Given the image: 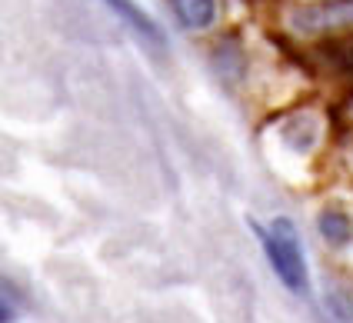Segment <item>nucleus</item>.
Segmentation results:
<instances>
[{
    "instance_id": "f257e3e1",
    "label": "nucleus",
    "mask_w": 353,
    "mask_h": 323,
    "mask_svg": "<svg viewBox=\"0 0 353 323\" xmlns=\"http://www.w3.org/2000/svg\"><path fill=\"white\" fill-rule=\"evenodd\" d=\"M256 237H260V247H263L270 267L276 270L280 283L294 293H303L307 290V260H303V247H300L294 223L287 217H276L267 227H256Z\"/></svg>"
},
{
    "instance_id": "f03ea898",
    "label": "nucleus",
    "mask_w": 353,
    "mask_h": 323,
    "mask_svg": "<svg viewBox=\"0 0 353 323\" xmlns=\"http://www.w3.org/2000/svg\"><path fill=\"white\" fill-rule=\"evenodd\" d=\"M290 27L296 34H330L353 27V0H314L290 10Z\"/></svg>"
},
{
    "instance_id": "7ed1b4c3",
    "label": "nucleus",
    "mask_w": 353,
    "mask_h": 323,
    "mask_svg": "<svg viewBox=\"0 0 353 323\" xmlns=\"http://www.w3.org/2000/svg\"><path fill=\"white\" fill-rule=\"evenodd\" d=\"M103 3H110V10H114L120 21L134 30V34H140L147 43H157V47H163V30L150 21V14H147L140 3H134V0H103Z\"/></svg>"
},
{
    "instance_id": "20e7f679",
    "label": "nucleus",
    "mask_w": 353,
    "mask_h": 323,
    "mask_svg": "<svg viewBox=\"0 0 353 323\" xmlns=\"http://www.w3.org/2000/svg\"><path fill=\"white\" fill-rule=\"evenodd\" d=\"M170 10L187 30H207L216 21V0H170Z\"/></svg>"
},
{
    "instance_id": "39448f33",
    "label": "nucleus",
    "mask_w": 353,
    "mask_h": 323,
    "mask_svg": "<svg viewBox=\"0 0 353 323\" xmlns=\"http://www.w3.org/2000/svg\"><path fill=\"white\" fill-rule=\"evenodd\" d=\"M316 227H320L323 240L334 243V247H343V243L353 240V220L343 213V210H323L320 220H316Z\"/></svg>"
},
{
    "instance_id": "423d86ee",
    "label": "nucleus",
    "mask_w": 353,
    "mask_h": 323,
    "mask_svg": "<svg viewBox=\"0 0 353 323\" xmlns=\"http://www.w3.org/2000/svg\"><path fill=\"white\" fill-rule=\"evenodd\" d=\"M314 137H316L314 123H310V121H300V117L294 121V130H287V140L294 143V147H300V150H307V147L314 143Z\"/></svg>"
},
{
    "instance_id": "0eeeda50",
    "label": "nucleus",
    "mask_w": 353,
    "mask_h": 323,
    "mask_svg": "<svg viewBox=\"0 0 353 323\" xmlns=\"http://www.w3.org/2000/svg\"><path fill=\"white\" fill-rule=\"evenodd\" d=\"M0 317H3V323H14V286H10V280H3V300H0Z\"/></svg>"
}]
</instances>
